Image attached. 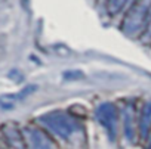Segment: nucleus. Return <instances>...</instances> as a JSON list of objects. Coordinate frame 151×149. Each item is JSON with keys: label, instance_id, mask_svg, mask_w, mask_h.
<instances>
[{"label": "nucleus", "instance_id": "obj_1", "mask_svg": "<svg viewBox=\"0 0 151 149\" xmlns=\"http://www.w3.org/2000/svg\"><path fill=\"white\" fill-rule=\"evenodd\" d=\"M40 121L61 139L71 137L79 128V124L70 114L64 111H52L40 117Z\"/></svg>", "mask_w": 151, "mask_h": 149}, {"label": "nucleus", "instance_id": "obj_2", "mask_svg": "<svg viewBox=\"0 0 151 149\" xmlns=\"http://www.w3.org/2000/svg\"><path fill=\"white\" fill-rule=\"evenodd\" d=\"M150 0H141V2H135L124 21H123V31L127 36H135L136 33L141 31V28H144L147 24L145 21H148V15H150Z\"/></svg>", "mask_w": 151, "mask_h": 149}, {"label": "nucleus", "instance_id": "obj_3", "mask_svg": "<svg viewBox=\"0 0 151 149\" xmlns=\"http://www.w3.org/2000/svg\"><path fill=\"white\" fill-rule=\"evenodd\" d=\"M96 118L101 123V125L105 128L108 137L111 140L116 139L117 134V109L113 103L104 102L96 108Z\"/></svg>", "mask_w": 151, "mask_h": 149}, {"label": "nucleus", "instance_id": "obj_4", "mask_svg": "<svg viewBox=\"0 0 151 149\" xmlns=\"http://www.w3.org/2000/svg\"><path fill=\"white\" fill-rule=\"evenodd\" d=\"M25 133H27V140H28L31 149H53L52 142L42 131H39L36 128H27Z\"/></svg>", "mask_w": 151, "mask_h": 149}, {"label": "nucleus", "instance_id": "obj_5", "mask_svg": "<svg viewBox=\"0 0 151 149\" xmlns=\"http://www.w3.org/2000/svg\"><path fill=\"white\" fill-rule=\"evenodd\" d=\"M139 130H141V134L142 137L148 136L150 130H151V101L147 102L141 111V115H139Z\"/></svg>", "mask_w": 151, "mask_h": 149}, {"label": "nucleus", "instance_id": "obj_6", "mask_svg": "<svg viewBox=\"0 0 151 149\" xmlns=\"http://www.w3.org/2000/svg\"><path fill=\"white\" fill-rule=\"evenodd\" d=\"M136 0H108L107 2V11L110 15H119L124 9L130 8Z\"/></svg>", "mask_w": 151, "mask_h": 149}, {"label": "nucleus", "instance_id": "obj_7", "mask_svg": "<svg viewBox=\"0 0 151 149\" xmlns=\"http://www.w3.org/2000/svg\"><path fill=\"white\" fill-rule=\"evenodd\" d=\"M132 123H133L132 109H126V112H124V130H126L127 139H133V134H135V131H133V128H132V125H133Z\"/></svg>", "mask_w": 151, "mask_h": 149}, {"label": "nucleus", "instance_id": "obj_8", "mask_svg": "<svg viewBox=\"0 0 151 149\" xmlns=\"http://www.w3.org/2000/svg\"><path fill=\"white\" fill-rule=\"evenodd\" d=\"M144 38H145V40H151V9H150L148 21H147V25H145V33H144Z\"/></svg>", "mask_w": 151, "mask_h": 149}, {"label": "nucleus", "instance_id": "obj_9", "mask_svg": "<svg viewBox=\"0 0 151 149\" xmlns=\"http://www.w3.org/2000/svg\"><path fill=\"white\" fill-rule=\"evenodd\" d=\"M148 149H151V143H150V148H148Z\"/></svg>", "mask_w": 151, "mask_h": 149}]
</instances>
